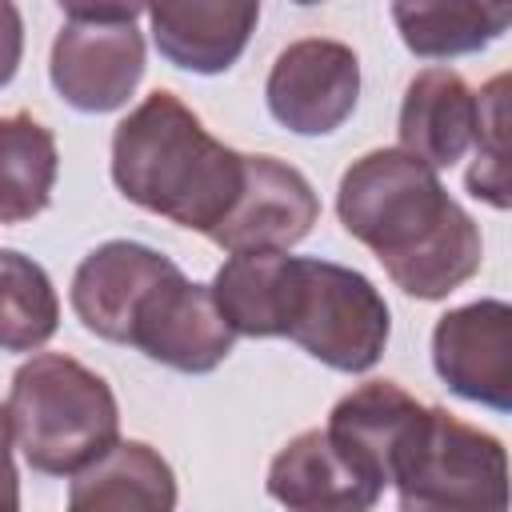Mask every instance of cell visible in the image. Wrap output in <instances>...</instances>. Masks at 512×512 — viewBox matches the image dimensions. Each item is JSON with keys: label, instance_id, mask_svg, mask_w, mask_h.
I'll return each instance as SVG.
<instances>
[{"label": "cell", "instance_id": "6da1fadb", "mask_svg": "<svg viewBox=\"0 0 512 512\" xmlns=\"http://www.w3.org/2000/svg\"><path fill=\"white\" fill-rule=\"evenodd\" d=\"M208 288L236 336H288L348 376L376 368L392 336V312L376 284L332 260L232 252Z\"/></svg>", "mask_w": 512, "mask_h": 512}, {"label": "cell", "instance_id": "7a4b0ae2", "mask_svg": "<svg viewBox=\"0 0 512 512\" xmlns=\"http://www.w3.org/2000/svg\"><path fill=\"white\" fill-rule=\"evenodd\" d=\"M336 212L404 296L444 300L480 272L476 220L448 196L436 168L404 148H372L352 160L336 188Z\"/></svg>", "mask_w": 512, "mask_h": 512}, {"label": "cell", "instance_id": "3957f363", "mask_svg": "<svg viewBox=\"0 0 512 512\" xmlns=\"http://www.w3.org/2000/svg\"><path fill=\"white\" fill-rule=\"evenodd\" d=\"M244 160L164 88L144 96L112 132V184L120 196L204 236L236 204Z\"/></svg>", "mask_w": 512, "mask_h": 512}, {"label": "cell", "instance_id": "277c9868", "mask_svg": "<svg viewBox=\"0 0 512 512\" xmlns=\"http://www.w3.org/2000/svg\"><path fill=\"white\" fill-rule=\"evenodd\" d=\"M8 420L28 468L44 476H72L120 440L108 380L64 352H36L16 368Z\"/></svg>", "mask_w": 512, "mask_h": 512}, {"label": "cell", "instance_id": "5b68a950", "mask_svg": "<svg viewBox=\"0 0 512 512\" xmlns=\"http://www.w3.org/2000/svg\"><path fill=\"white\" fill-rule=\"evenodd\" d=\"M392 488L404 512H504L508 452L500 436L428 404Z\"/></svg>", "mask_w": 512, "mask_h": 512}, {"label": "cell", "instance_id": "8992f818", "mask_svg": "<svg viewBox=\"0 0 512 512\" xmlns=\"http://www.w3.org/2000/svg\"><path fill=\"white\" fill-rule=\"evenodd\" d=\"M124 344L164 368L204 376L228 360L236 332L216 308L212 288L188 280L176 264L140 296Z\"/></svg>", "mask_w": 512, "mask_h": 512}, {"label": "cell", "instance_id": "52a82bcc", "mask_svg": "<svg viewBox=\"0 0 512 512\" xmlns=\"http://www.w3.org/2000/svg\"><path fill=\"white\" fill-rule=\"evenodd\" d=\"M360 96V60L348 44L328 36H308L288 44L264 84L268 112L280 128L296 136L336 132Z\"/></svg>", "mask_w": 512, "mask_h": 512}, {"label": "cell", "instance_id": "ba28073f", "mask_svg": "<svg viewBox=\"0 0 512 512\" xmlns=\"http://www.w3.org/2000/svg\"><path fill=\"white\" fill-rule=\"evenodd\" d=\"M52 88L76 112H116L144 76V36L128 24L72 20L52 40Z\"/></svg>", "mask_w": 512, "mask_h": 512}, {"label": "cell", "instance_id": "9c48e42d", "mask_svg": "<svg viewBox=\"0 0 512 512\" xmlns=\"http://www.w3.org/2000/svg\"><path fill=\"white\" fill-rule=\"evenodd\" d=\"M432 364L448 392L492 412L512 408V308L504 300H472L432 328Z\"/></svg>", "mask_w": 512, "mask_h": 512}, {"label": "cell", "instance_id": "30bf717a", "mask_svg": "<svg viewBox=\"0 0 512 512\" xmlns=\"http://www.w3.org/2000/svg\"><path fill=\"white\" fill-rule=\"evenodd\" d=\"M320 220V200L300 168L276 156L244 160V188L228 216L208 232L224 252H288Z\"/></svg>", "mask_w": 512, "mask_h": 512}, {"label": "cell", "instance_id": "8fae6325", "mask_svg": "<svg viewBox=\"0 0 512 512\" xmlns=\"http://www.w3.org/2000/svg\"><path fill=\"white\" fill-rule=\"evenodd\" d=\"M424 416L428 404H420L396 380H368L332 404L324 432L340 448V456L360 472V480H368L384 496Z\"/></svg>", "mask_w": 512, "mask_h": 512}, {"label": "cell", "instance_id": "7c38bea8", "mask_svg": "<svg viewBox=\"0 0 512 512\" xmlns=\"http://www.w3.org/2000/svg\"><path fill=\"white\" fill-rule=\"evenodd\" d=\"M160 56L196 76L228 72L260 20V0H148Z\"/></svg>", "mask_w": 512, "mask_h": 512}, {"label": "cell", "instance_id": "4fadbf2b", "mask_svg": "<svg viewBox=\"0 0 512 512\" xmlns=\"http://www.w3.org/2000/svg\"><path fill=\"white\" fill-rule=\"evenodd\" d=\"M172 268H176V260H168L164 252H156L148 244L108 240L80 260V268L72 276V292H68L72 312L92 336L124 344L140 296Z\"/></svg>", "mask_w": 512, "mask_h": 512}, {"label": "cell", "instance_id": "5bb4252c", "mask_svg": "<svg viewBox=\"0 0 512 512\" xmlns=\"http://www.w3.org/2000/svg\"><path fill=\"white\" fill-rule=\"evenodd\" d=\"M268 496L296 512H364L380 500L324 428H308L276 452L268 464Z\"/></svg>", "mask_w": 512, "mask_h": 512}, {"label": "cell", "instance_id": "9a60e30c", "mask_svg": "<svg viewBox=\"0 0 512 512\" xmlns=\"http://www.w3.org/2000/svg\"><path fill=\"white\" fill-rule=\"evenodd\" d=\"M400 148L416 160L440 168H452L468 148L476 132V92L464 84L452 68H424L404 88L400 104Z\"/></svg>", "mask_w": 512, "mask_h": 512}, {"label": "cell", "instance_id": "2e32d148", "mask_svg": "<svg viewBox=\"0 0 512 512\" xmlns=\"http://www.w3.org/2000/svg\"><path fill=\"white\" fill-rule=\"evenodd\" d=\"M72 512H168L176 508V476L172 464L144 440H116L92 464L72 472L68 488Z\"/></svg>", "mask_w": 512, "mask_h": 512}, {"label": "cell", "instance_id": "e0dca14e", "mask_svg": "<svg viewBox=\"0 0 512 512\" xmlns=\"http://www.w3.org/2000/svg\"><path fill=\"white\" fill-rule=\"evenodd\" d=\"M392 24L412 56L448 60L500 40L512 24V0H392Z\"/></svg>", "mask_w": 512, "mask_h": 512}, {"label": "cell", "instance_id": "ac0fdd59", "mask_svg": "<svg viewBox=\"0 0 512 512\" xmlns=\"http://www.w3.org/2000/svg\"><path fill=\"white\" fill-rule=\"evenodd\" d=\"M60 172L56 136L28 112L0 116V224H24L52 200Z\"/></svg>", "mask_w": 512, "mask_h": 512}, {"label": "cell", "instance_id": "d6986e66", "mask_svg": "<svg viewBox=\"0 0 512 512\" xmlns=\"http://www.w3.org/2000/svg\"><path fill=\"white\" fill-rule=\"evenodd\" d=\"M56 324L60 300L48 272L16 248H0V352H36Z\"/></svg>", "mask_w": 512, "mask_h": 512}, {"label": "cell", "instance_id": "ffe728a7", "mask_svg": "<svg viewBox=\"0 0 512 512\" xmlns=\"http://www.w3.org/2000/svg\"><path fill=\"white\" fill-rule=\"evenodd\" d=\"M476 160L464 176L468 192L492 208H508V76H492L476 92Z\"/></svg>", "mask_w": 512, "mask_h": 512}, {"label": "cell", "instance_id": "44dd1931", "mask_svg": "<svg viewBox=\"0 0 512 512\" xmlns=\"http://www.w3.org/2000/svg\"><path fill=\"white\" fill-rule=\"evenodd\" d=\"M72 20H96V24H128L136 20L148 0H56Z\"/></svg>", "mask_w": 512, "mask_h": 512}, {"label": "cell", "instance_id": "7402d4cb", "mask_svg": "<svg viewBox=\"0 0 512 512\" xmlns=\"http://www.w3.org/2000/svg\"><path fill=\"white\" fill-rule=\"evenodd\" d=\"M24 56V20L12 0H0V88L12 84Z\"/></svg>", "mask_w": 512, "mask_h": 512}, {"label": "cell", "instance_id": "603a6c76", "mask_svg": "<svg viewBox=\"0 0 512 512\" xmlns=\"http://www.w3.org/2000/svg\"><path fill=\"white\" fill-rule=\"evenodd\" d=\"M12 420H8V404H0V512H16L20 508V476H16V460H12Z\"/></svg>", "mask_w": 512, "mask_h": 512}, {"label": "cell", "instance_id": "cb8c5ba5", "mask_svg": "<svg viewBox=\"0 0 512 512\" xmlns=\"http://www.w3.org/2000/svg\"><path fill=\"white\" fill-rule=\"evenodd\" d=\"M292 4H320V0H292Z\"/></svg>", "mask_w": 512, "mask_h": 512}]
</instances>
